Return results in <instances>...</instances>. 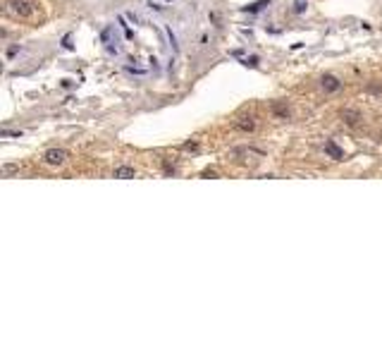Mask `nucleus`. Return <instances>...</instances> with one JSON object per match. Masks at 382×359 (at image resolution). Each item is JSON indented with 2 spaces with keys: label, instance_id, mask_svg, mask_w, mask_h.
I'll use <instances>...</instances> for the list:
<instances>
[{
  "label": "nucleus",
  "instance_id": "obj_4",
  "mask_svg": "<svg viewBox=\"0 0 382 359\" xmlns=\"http://www.w3.org/2000/svg\"><path fill=\"white\" fill-rule=\"evenodd\" d=\"M270 113H273L275 120H289L291 118V108L286 101H273L270 103Z\"/></svg>",
  "mask_w": 382,
  "mask_h": 359
},
{
  "label": "nucleus",
  "instance_id": "obj_9",
  "mask_svg": "<svg viewBox=\"0 0 382 359\" xmlns=\"http://www.w3.org/2000/svg\"><path fill=\"white\" fill-rule=\"evenodd\" d=\"M0 173H2V178H10L12 173H19V166H12V163H5V166L0 168Z\"/></svg>",
  "mask_w": 382,
  "mask_h": 359
},
{
  "label": "nucleus",
  "instance_id": "obj_12",
  "mask_svg": "<svg viewBox=\"0 0 382 359\" xmlns=\"http://www.w3.org/2000/svg\"><path fill=\"white\" fill-rule=\"evenodd\" d=\"M165 175H175V166H170V163H165Z\"/></svg>",
  "mask_w": 382,
  "mask_h": 359
},
{
  "label": "nucleus",
  "instance_id": "obj_2",
  "mask_svg": "<svg viewBox=\"0 0 382 359\" xmlns=\"http://www.w3.org/2000/svg\"><path fill=\"white\" fill-rule=\"evenodd\" d=\"M69 158V153L65 149H48L43 153V163L50 168H57V166H65V161Z\"/></svg>",
  "mask_w": 382,
  "mask_h": 359
},
{
  "label": "nucleus",
  "instance_id": "obj_14",
  "mask_svg": "<svg viewBox=\"0 0 382 359\" xmlns=\"http://www.w3.org/2000/svg\"><path fill=\"white\" fill-rule=\"evenodd\" d=\"M17 51H19V48H17V46H12V48H10V51H7V58H12L14 53H17Z\"/></svg>",
  "mask_w": 382,
  "mask_h": 359
},
{
  "label": "nucleus",
  "instance_id": "obj_11",
  "mask_svg": "<svg viewBox=\"0 0 382 359\" xmlns=\"http://www.w3.org/2000/svg\"><path fill=\"white\" fill-rule=\"evenodd\" d=\"M268 2H270V0H260V2H256V5H253V7H248V10H251V12H258V10H263Z\"/></svg>",
  "mask_w": 382,
  "mask_h": 359
},
{
  "label": "nucleus",
  "instance_id": "obj_3",
  "mask_svg": "<svg viewBox=\"0 0 382 359\" xmlns=\"http://www.w3.org/2000/svg\"><path fill=\"white\" fill-rule=\"evenodd\" d=\"M341 79L337 77V74H323L320 77V89L325 91V94H337V91H341Z\"/></svg>",
  "mask_w": 382,
  "mask_h": 359
},
{
  "label": "nucleus",
  "instance_id": "obj_10",
  "mask_svg": "<svg viewBox=\"0 0 382 359\" xmlns=\"http://www.w3.org/2000/svg\"><path fill=\"white\" fill-rule=\"evenodd\" d=\"M294 12L296 14L306 12V0H294Z\"/></svg>",
  "mask_w": 382,
  "mask_h": 359
},
{
  "label": "nucleus",
  "instance_id": "obj_7",
  "mask_svg": "<svg viewBox=\"0 0 382 359\" xmlns=\"http://www.w3.org/2000/svg\"><path fill=\"white\" fill-rule=\"evenodd\" d=\"M112 178H120V180H132L137 178V170L132 166H117L112 170Z\"/></svg>",
  "mask_w": 382,
  "mask_h": 359
},
{
  "label": "nucleus",
  "instance_id": "obj_5",
  "mask_svg": "<svg viewBox=\"0 0 382 359\" xmlns=\"http://www.w3.org/2000/svg\"><path fill=\"white\" fill-rule=\"evenodd\" d=\"M361 120H363V115H361V111H356V108H344L341 111V122L346 124V127H358Z\"/></svg>",
  "mask_w": 382,
  "mask_h": 359
},
{
  "label": "nucleus",
  "instance_id": "obj_6",
  "mask_svg": "<svg viewBox=\"0 0 382 359\" xmlns=\"http://www.w3.org/2000/svg\"><path fill=\"white\" fill-rule=\"evenodd\" d=\"M234 129H237V132H253V129H256V118H251V115H248V118H239V120L234 122Z\"/></svg>",
  "mask_w": 382,
  "mask_h": 359
},
{
  "label": "nucleus",
  "instance_id": "obj_13",
  "mask_svg": "<svg viewBox=\"0 0 382 359\" xmlns=\"http://www.w3.org/2000/svg\"><path fill=\"white\" fill-rule=\"evenodd\" d=\"M184 149H187V151H196V149H198V144H184Z\"/></svg>",
  "mask_w": 382,
  "mask_h": 359
},
{
  "label": "nucleus",
  "instance_id": "obj_1",
  "mask_svg": "<svg viewBox=\"0 0 382 359\" xmlns=\"http://www.w3.org/2000/svg\"><path fill=\"white\" fill-rule=\"evenodd\" d=\"M7 10L19 19H27V17L34 14V2H29V0H7Z\"/></svg>",
  "mask_w": 382,
  "mask_h": 359
},
{
  "label": "nucleus",
  "instance_id": "obj_8",
  "mask_svg": "<svg viewBox=\"0 0 382 359\" xmlns=\"http://www.w3.org/2000/svg\"><path fill=\"white\" fill-rule=\"evenodd\" d=\"M325 153H328L330 158H334V161H344V149H339L332 139L325 141Z\"/></svg>",
  "mask_w": 382,
  "mask_h": 359
}]
</instances>
